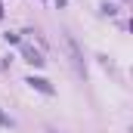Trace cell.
Returning a JSON list of instances; mask_svg holds the SVG:
<instances>
[{
    "label": "cell",
    "instance_id": "2",
    "mask_svg": "<svg viewBox=\"0 0 133 133\" xmlns=\"http://www.w3.org/2000/svg\"><path fill=\"white\" fill-rule=\"evenodd\" d=\"M28 84H31L34 90H40V93L53 96V87H50V81H43V77H28Z\"/></svg>",
    "mask_w": 133,
    "mask_h": 133
},
{
    "label": "cell",
    "instance_id": "1",
    "mask_svg": "<svg viewBox=\"0 0 133 133\" xmlns=\"http://www.w3.org/2000/svg\"><path fill=\"white\" fill-rule=\"evenodd\" d=\"M22 53H25V59H28V62H31L34 68H40L43 62H46V59H43V56H40L37 50H31V46H22Z\"/></svg>",
    "mask_w": 133,
    "mask_h": 133
},
{
    "label": "cell",
    "instance_id": "3",
    "mask_svg": "<svg viewBox=\"0 0 133 133\" xmlns=\"http://www.w3.org/2000/svg\"><path fill=\"white\" fill-rule=\"evenodd\" d=\"M0 127H12V121H9V118H6L3 111H0Z\"/></svg>",
    "mask_w": 133,
    "mask_h": 133
}]
</instances>
